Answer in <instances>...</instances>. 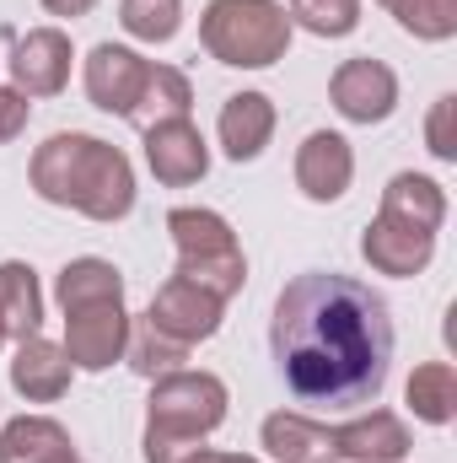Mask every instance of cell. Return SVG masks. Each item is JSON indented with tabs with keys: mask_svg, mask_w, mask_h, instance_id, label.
Instances as JSON below:
<instances>
[{
	"mask_svg": "<svg viewBox=\"0 0 457 463\" xmlns=\"http://www.w3.org/2000/svg\"><path fill=\"white\" fill-rule=\"evenodd\" d=\"M269 350L302 404L355 410L371 404L393 366L387 302L334 269L296 275L269 318Z\"/></svg>",
	"mask_w": 457,
	"mask_h": 463,
	"instance_id": "1",
	"label": "cell"
},
{
	"mask_svg": "<svg viewBox=\"0 0 457 463\" xmlns=\"http://www.w3.org/2000/svg\"><path fill=\"white\" fill-rule=\"evenodd\" d=\"M33 189L49 205L81 211L92 222H124L135 211V167L98 135H49L33 151Z\"/></svg>",
	"mask_w": 457,
	"mask_h": 463,
	"instance_id": "2",
	"label": "cell"
},
{
	"mask_svg": "<svg viewBox=\"0 0 457 463\" xmlns=\"http://www.w3.org/2000/svg\"><path fill=\"white\" fill-rule=\"evenodd\" d=\"M227 420V383L216 372H167L145 410V463H183Z\"/></svg>",
	"mask_w": 457,
	"mask_h": 463,
	"instance_id": "3",
	"label": "cell"
},
{
	"mask_svg": "<svg viewBox=\"0 0 457 463\" xmlns=\"http://www.w3.org/2000/svg\"><path fill=\"white\" fill-rule=\"evenodd\" d=\"M200 38L210 60L237 71H264L291 49V16L280 0H210L200 16Z\"/></svg>",
	"mask_w": 457,
	"mask_h": 463,
	"instance_id": "4",
	"label": "cell"
},
{
	"mask_svg": "<svg viewBox=\"0 0 457 463\" xmlns=\"http://www.w3.org/2000/svg\"><path fill=\"white\" fill-rule=\"evenodd\" d=\"M173 232V248H178V275L194 280L200 291H210L216 302H231L247 280V259H242V242L227 227V216L216 211H194V205H178L167 216Z\"/></svg>",
	"mask_w": 457,
	"mask_h": 463,
	"instance_id": "5",
	"label": "cell"
},
{
	"mask_svg": "<svg viewBox=\"0 0 457 463\" xmlns=\"http://www.w3.org/2000/svg\"><path fill=\"white\" fill-rule=\"evenodd\" d=\"M129 345V313L124 297H98V302H76L65 307V355L81 372H108L114 361H124Z\"/></svg>",
	"mask_w": 457,
	"mask_h": 463,
	"instance_id": "6",
	"label": "cell"
},
{
	"mask_svg": "<svg viewBox=\"0 0 457 463\" xmlns=\"http://www.w3.org/2000/svg\"><path fill=\"white\" fill-rule=\"evenodd\" d=\"M221 307H227V302H216V297L200 291L194 280L173 275V280L151 297L145 318H151V329H162L167 340H178V345H200V340H210V335L221 329Z\"/></svg>",
	"mask_w": 457,
	"mask_h": 463,
	"instance_id": "7",
	"label": "cell"
},
{
	"mask_svg": "<svg viewBox=\"0 0 457 463\" xmlns=\"http://www.w3.org/2000/svg\"><path fill=\"white\" fill-rule=\"evenodd\" d=\"M329 98H334V109L350 124H382V118L398 109V76L382 60L360 54V60H344L340 71H334Z\"/></svg>",
	"mask_w": 457,
	"mask_h": 463,
	"instance_id": "8",
	"label": "cell"
},
{
	"mask_svg": "<svg viewBox=\"0 0 457 463\" xmlns=\"http://www.w3.org/2000/svg\"><path fill=\"white\" fill-rule=\"evenodd\" d=\"M70 60H76L70 54V38L60 27H33L11 49V81H16L22 98H54L70 81Z\"/></svg>",
	"mask_w": 457,
	"mask_h": 463,
	"instance_id": "9",
	"label": "cell"
},
{
	"mask_svg": "<svg viewBox=\"0 0 457 463\" xmlns=\"http://www.w3.org/2000/svg\"><path fill=\"white\" fill-rule=\"evenodd\" d=\"M145 162H151L156 184L183 189V184H200L210 173V146L189 118H167V124L145 129Z\"/></svg>",
	"mask_w": 457,
	"mask_h": 463,
	"instance_id": "10",
	"label": "cell"
},
{
	"mask_svg": "<svg viewBox=\"0 0 457 463\" xmlns=\"http://www.w3.org/2000/svg\"><path fill=\"white\" fill-rule=\"evenodd\" d=\"M355 178V151L350 140L334 129H312L302 146H296V189L312 200V205H334Z\"/></svg>",
	"mask_w": 457,
	"mask_h": 463,
	"instance_id": "11",
	"label": "cell"
},
{
	"mask_svg": "<svg viewBox=\"0 0 457 463\" xmlns=\"http://www.w3.org/2000/svg\"><path fill=\"white\" fill-rule=\"evenodd\" d=\"M151 76V60H140L135 49L124 43H98L87 54V98L103 109V114H124L140 103V87Z\"/></svg>",
	"mask_w": 457,
	"mask_h": 463,
	"instance_id": "12",
	"label": "cell"
},
{
	"mask_svg": "<svg viewBox=\"0 0 457 463\" xmlns=\"http://www.w3.org/2000/svg\"><path fill=\"white\" fill-rule=\"evenodd\" d=\"M360 253H366V264H371V269L409 280V275H420V269L431 264V253H436V232L409 227V222H398V216H382V211H377V222H371L366 237H360Z\"/></svg>",
	"mask_w": 457,
	"mask_h": 463,
	"instance_id": "13",
	"label": "cell"
},
{
	"mask_svg": "<svg viewBox=\"0 0 457 463\" xmlns=\"http://www.w3.org/2000/svg\"><path fill=\"white\" fill-rule=\"evenodd\" d=\"M334 458L350 463H404L409 458V426L393 410H371L350 426H334Z\"/></svg>",
	"mask_w": 457,
	"mask_h": 463,
	"instance_id": "14",
	"label": "cell"
},
{
	"mask_svg": "<svg viewBox=\"0 0 457 463\" xmlns=\"http://www.w3.org/2000/svg\"><path fill=\"white\" fill-rule=\"evenodd\" d=\"M70 355L54 345V340H43V335H33V340H22L16 345V361H11V388L27 399V404H54V399H65V388H70Z\"/></svg>",
	"mask_w": 457,
	"mask_h": 463,
	"instance_id": "15",
	"label": "cell"
},
{
	"mask_svg": "<svg viewBox=\"0 0 457 463\" xmlns=\"http://www.w3.org/2000/svg\"><path fill=\"white\" fill-rule=\"evenodd\" d=\"M0 463H81L76 442L49 415H16L0 426Z\"/></svg>",
	"mask_w": 457,
	"mask_h": 463,
	"instance_id": "16",
	"label": "cell"
},
{
	"mask_svg": "<svg viewBox=\"0 0 457 463\" xmlns=\"http://www.w3.org/2000/svg\"><path fill=\"white\" fill-rule=\"evenodd\" d=\"M216 129H221V151L231 162H253L275 135V103L264 92H237V98L221 103Z\"/></svg>",
	"mask_w": 457,
	"mask_h": 463,
	"instance_id": "17",
	"label": "cell"
},
{
	"mask_svg": "<svg viewBox=\"0 0 457 463\" xmlns=\"http://www.w3.org/2000/svg\"><path fill=\"white\" fill-rule=\"evenodd\" d=\"M264 448H269V458L280 463H334V431L329 426H318V420H307V415H269L264 420Z\"/></svg>",
	"mask_w": 457,
	"mask_h": 463,
	"instance_id": "18",
	"label": "cell"
},
{
	"mask_svg": "<svg viewBox=\"0 0 457 463\" xmlns=\"http://www.w3.org/2000/svg\"><path fill=\"white\" fill-rule=\"evenodd\" d=\"M38 324H43V291H38L33 264L5 259V264H0V329H5V340H11V335H16V340H33Z\"/></svg>",
	"mask_w": 457,
	"mask_h": 463,
	"instance_id": "19",
	"label": "cell"
},
{
	"mask_svg": "<svg viewBox=\"0 0 457 463\" xmlns=\"http://www.w3.org/2000/svg\"><path fill=\"white\" fill-rule=\"evenodd\" d=\"M382 216H398L409 227H425V232H442L447 222V194L436 178L425 173H398L387 189H382Z\"/></svg>",
	"mask_w": 457,
	"mask_h": 463,
	"instance_id": "20",
	"label": "cell"
},
{
	"mask_svg": "<svg viewBox=\"0 0 457 463\" xmlns=\"http://www.w3.org/2000/svg\"><path fill=\"white\" fill-rule=\"evenodd\" d=\"M189 109H194L189 76L173 71V65H151V76H145V87H140V103L129 109V124L151 129V124H167V118H189Z\"/></svg>",
	"mask_w": 457,
	"mask_h": 463,
	"instance_id": "21",
	"label": "cell"
},
{
	"mask_svg": "<svg viewBox=\"0 0 457 463\" xmlns=\"http://www.w3.org/2000/svg\"><path fill=\"white\" fill-rule=\"evenodd\" d=\"M409 410L425 420V426H447L457 415V372L447 361H425V366H415V377H409Z\"/></svg>",
	"mask_w": 457,
	"mask_h": 463,
	"instance_id": "22",
	"label": "cell"
},
{
	"mask_svg": "<svg viewBox=\"0 0 457 463\" xmlns=\"http://www.w3.org/2000/svg\"><path fill=\"white\" fill-rule=\"evenodd\" d=\"M54 297H60V307L98 302V297H124V275L108 259H70L60 269V280H54Z\"/></svg>",
	"mask_w": 457,
	"mask_h": 463,
	"instance_id": "23",
	"label": "cell"
},
{
	"mask_svg": "<svg viewBox=\"0 0 457 463\" xmlns=\"http://www.w3.org/2000/svg\"><path fill=\"white\" fill-rule=\"evenodd\" d=\"M129 366L140 372V377H167V372H183V361H189V345H178V340H167L162 329H151V318H140V324H129Z\"/></svg>",
	"mask_w": 457,
	"mask_h": 463,
	"instance_id": "24",
	"label": "cell"
},
{
	"mask_svg": "<svg viewBox=\"0 0 457 463\" xmlns=\"http://www.w3.org/2000/svg\"><path fill=\"white\" fill-rule=\"evenodd\" d=\"M118 22H124V33L140 38V43H167V38H178V27H183V5H178V0H124V5H118Z\"/></svg>",
	"mask_w": 457,
	"mask_h": 463,
	"instance_id": "25",
	"label": "cell"
},
{
	"mask_svg": "<svg viewBox=\"0 0 457 463\" xmlns=\"http://www.w3.org/2000/svg\"><path fill=\"white\" fill-rule=\"evenodd\" d=\"M404 33L425 38V43H442L457 33V0H382Z\"/></svg>",
	"mask_w": 457,
	"mask_h": 463,
	"instance_id": "26",
	"label": "cell"
},
{
	"mask_svg": "<svg viewBox=\"0 0 457 463\" xmlns=\"http://www.w3.org/2000/svg\"><path fill=\"white\" fill-rule=\"evenodd\" d=\"M285 16L302 22V27L318 33V38H344V33H355V22H360V0H291Z\"/></svg>",
	"mask_w": 457,
	"mask_h": 463,
	"instance_id": "27",
	"label": "cell"
},
{
	"mask_svg": "<svg viewBox=\"0 0 457 463\" xmlns=\"http://www.w3.org/2000/svg\"><path fill=\"white\" fill-rule=\"evenodd\" d=\"M452 114H457V98H436V109L425 118V146H431V156L436 162H457V135H452Z\"/></svg>",
	"mask_w": 457,
	"mask_h": 463,
	"instance_id": "28",
	"label": "cell"
},
{
	"mask_svg": "<svg viewBox=\"0 0 457 463\" xmlns=\"http://www.w3.org/2000/svg\"><path fill=\"white\" fill-rule=\"evenodd\" d=\"M27 114H33V103H27L16 87H0V146L27 129Z\"/></svg>",
	"mask_w": 457,
	"mask_h": 463,
	"instance_id": "29",
	"label": "cell"
},
{
	"mask_svg": "<svg viewBox=\"0 0 457 463\" xmlns=\"http://www.w3.org/2000/svg\"><path fill=\"white\" fill-rule=\"evenodd\" d=\"M183 463H258V458H242V453H216V448H194Z\"/></svg>",
	"mask_w": 457,
	"mask_h": 463,
	"instance_id": "30",
	"label": "cell"
},
{
	"mask_svg": "<svg viewBox=\"0 0 457 463\" xmlns=\"http://www.w3.org/2000/svg\"><path fill=\"white\" fill-rule=\"evenodd\" d=\"M98 0H43V11H54V16H87Z\"/></svg>",
	"mask_w": 457,
	"mask_h": 463,
	"instance_id": "31",
	"label": "cell"
},
{
	"mask_svg": "<svg viewBox=\"0 0 457 463\" xmlns=\"http://www.w3.org/2000/svg\"><path fill=\"white\" fill-rule=\"evenodd\" d=\"M0 345H5V329H0Z\"/></svg>",
	"mask_w": 457,
	"mask_h": 463,
	"instance_id": "32",
	"label": "cell"
}]
</instances>
